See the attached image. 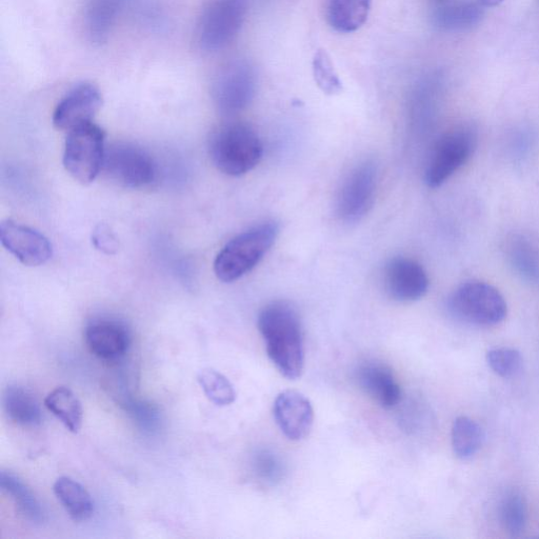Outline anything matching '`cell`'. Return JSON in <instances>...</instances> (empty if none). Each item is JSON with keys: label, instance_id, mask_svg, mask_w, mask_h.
<instances>
[{"label": "cell", "instance_id": "obj_1", "mask_svg": "<svg viewBox=\"0 0 539 539\" xmlns=\"http://www.w3.org/2000/svg\"><path fill=\"white\" fill-rule=\"evenodd\" d=\"M258 329L277 370L290 381L301 377L305 367L304 331L295 308L286 302L268 305L259 313Z\"/></svg>", "mask_w": 539, "mask_h": 539}, {"label": "cell", "instance_id": "obj_2", "mask_svg": "<svg viewBox=\"0 0 539 539\" xmlns=\"http://www.w3.org/2000/svg\"><path fill=\"white\" fill-rule=\"evenodd\" d=\"M278 226L268 222L237 235L215 259L214 272L224 283H233L262 261L274 245Z\"/></svg>", "mask_w": 539, "mask_h": 539}, {"label": "cell", "instance_id": "obj_3", "mask_svg": "<svg viewBox=\"0 0 539 539\" xmlns=\"http://www.w3.org/2000/svg\"><path fill=\"white\" fill-rule=\"evenodd\" d=\"M210 154L215 167L229 176H242L253 170L264 154L258 134L245 124H233L212 138Z\"/></svg>", "mask_w": 539, "mask_h": 539}, {"label": "cell", "instance_id": "obj_4", "mask_svg": "<svg viewBox=\"0 0 539 539\" xmlns=\"http://www.w3.org/2000/svg\"><path fill=\"white\" fill-rule=\"evenodd\" d=\"M450 314L468 325L493 327L504 322L508 307L505 297L490 284L467 282L457 287L448 299Z\"/></svg>", "mask_w": 539, "mask_h": 539}, {"label": "cell", "instance_id": "obj_5", "mask_svg": "<svg viewBox=\"0 0 539 539\" xmlns=\"http://www.w3.org/2000/svg\"><path fill=\"white\" fill-rule=\"evenodd\" d=\"M248 11V0H211L197 25L196 42L205 52L229 46L241 31Z\"/></svg>", "mask_w": 539, "mask_h": 539}, {"label": "cell", "instance_id": "obj_6", "mask_svg": "<svg viewBox=\"0 0 539 539\" xmlns=\"http://www.w3.org/2000/svg\"><path fill=\"white\" fill-rule=\"evenodd\" d=\"M106 134L101 127L90 123L69 132L64 166L76 182L89 185L103 171Z\"/></svg>", "mask_w": 539, "mask_h": 539}, {"label": "cell", "instance_id": "obj_7", "mask_svg": "<svg viewBox=\"0 0 539 539\" xmlns=\"http://www.w3.org/2000/svg\"><path fill=\"white\" fill-rule=\"evenodd\" d=\"M103 171L112 182L129 189H142L155 182L157 166L143 148L118 144L106 150Z\"/></svg>", "mask_w": 539, "mask_h": 539}, {"label": "cell", "instance_id": "obj_8", "mask_svg": "<svg viewBox=\"0 0 539 539\" xmlns=\"http://www.w3.org/2000/svg\"><path fill=\"white\" fill-rule=\"evenodd\" d=\"M256 73L246 61H234L218 72L212 95L219 111L231 115L243 111L256 92Z\"/></svg>", "mask_w": 539, "mask_h": 539}, {"label": "cell", "instance_id": "obj_9", "mask_svg": "<svg viewBox=\"0 0 539 539\" xmlns=\"http://www.w3.org/2000/svg\"><path fill=\"white\" fill-rule=\"evenodd\" d=\"M475 136L465 129L452 131L436 144L426 168L425 182L438 188L461 169L473 153Z\"/></svg>", "mask_w": 539, "mask_h": 539}, {"label": "cell", "instance_id": "obj_10", "mask_svg": "<svg viewBox=\"0 0 539 539\" xmlns=\"http://www.w3.org/2000/svg\"><path fill=\"white\" fill-rule=\"evenodd\" d=\"M376 182V167L370 162L358 165L348 174L336 199V214L343 223L355 224L368 213Z\"/></svg>", "mask_w": 539, "mask_h": 539}, {"label": "cell", "instance_id": "obj_11", "mask_svg": "<svg viewBox=\"0 0 539 539\" xmlns=\"http://www.w3.org/2000/svg\"><path fill=\"white\" fill-rule=\"evenodd\" d=\"M429 277L422 265L413 259L396 257L386 265L384 285L394 301L412 303L426 295Z\"/></svg>", "mask_w": 539, "mask_h": 539}, {"label": "cell", "instance_id": "obj_12", "mask_svg": "<svg viewBox=\"0 0 539 539\" xmlns=\"http://www.w3.org/2000/svg\"><path fill=\"white\" fill-rule=\"evenodd\" d=\"M103 106L101 91L92 84H81L72 89L53 114L56 129L70 132L92 123L93 117Z\"/></svg>", "mask_w": 539, "mask_h": 539}, {"label": "cell", "instance_id": "obj_13", "mask_svg": "<svg viewBox=\"0 0 539 539\" xmlns=\"http://www.w3.org/2000/svg\"><path fill=\"white\" fill-rule=\"evenodd\" d=\"M0 242L28 267L42 266L52 257V245L45 235L12 221L0 225Z\"/></svg>", "mask_w": 539, "mask_h": 539}, {"label": "cell", "instance_id": "obj_14", "mask_svg": "<svg viewBox=\"0 0 539 539\" xmlns=\"http://www.w3.org/2000/svg\"><path fill=\"white\" fill-rule=\"evenodd\" d=\"M275 422L290 441H303L311 432L314 410L303 393L287 390L279 394L274 403Z\"/></svg>", "mask_w": 539, "mask_h": 539}, {"label": "cell", "instance_id": "obj_15", "mask_svg": "<svg viewBox=\"0 0 539 539\" xmlns=\"http://www.w3.org/2000/svg\"><path fill=\"white\" fill-rule=\"evenodd\" d=\"M85 339L91 353L104 361H118L131 345L126 326L112 319H99L91 323L86 329Z\"/></svg>", "mask_w": 539, "mask_h": 539}, {"label": "cell", "instance_id": "obj_16", "mask_svg": "<svg viewBox=\"0 0 539 539\" xmlns=\"http://www.w3.org/2000/svg\"><path fill=\"white\" fill-rule=\"evenodd\" d=\"M356 382L373 401L384 409H392L402 401V389L392 370L376 362H367L355 372Z\"/></svg>", "mask_w": 539, "mask_h": 539}, {"label": "cell", "instance_id": "obj_17", "mask_svg": "<svg viewBox=\"0 0 539 539\" xmlns=\"http://www.w3.org/2000/svg\"><path fill=\"white\" fill-rule=\"evenodd\" d=\"M484 7L478 0H453L436 9L434 25L448 32H462L482 21Z\"/></svg>", "mask_w": 539, "mask_h": 539}, {"label": "cell", "instance_id": "obj_18", "mask_svg": "<svg viewBox=\"0 0 539 539\" xmlns=\"http://www.w3.org/2000/svg\"><path fill=\"white\" fill-rule=\"evenodd\" d=\"M125 0H90L85 14V28L90 42L103 45L108 41Z\"/></svg>", "mask_w": 539, "mask_h": 539}, {"label": "cell", "instance_id": "obj_19", "mask_svg": "<svg viewBox=\"0 0 539 539\" xmlns=\"http://www.w3.org/2000/svg\"><path fill=\"white\" fill-rule=\"evenodd\" d=\"M4 409L11 421L17 425L34 427L43 422V412L36 397L21 386H9L3 398Z\"/></svg>", "mask_w": 539, "mask_h": 539}, {"label": "cell", "instance_id": "obj_20", "mask_svg": "<svg viewBox=\"0 0 539 539\" xmlns=\"http://www.w3.org/2000/svg\"><path fill=\"white\" fill-rule=\"evenodd\" d=\"M372 0H329L328 22L341 33H353L361 29L371 11Z\"/></svg>", "mask_w": 539, "mask_h": 539}, {"label": "cell", "instance_id": "obj_21", "mask_svg": "<svg viewBox=\"0 0 539 539\" xmlns=\"http://www.w3.org/2000/svg\"><path fill=\"white\" fill-rule=\"evenodd\" d=\"M58 502L74 522H86L93 515L94 502L90 493L70 477L58 478L53 487Z\"/></svg>", "mask_w": 539, "mask_h": 539}, {"label": "cell", "instance_id": "obj_22", "mask_svg": "<svg viewBox=\"0 0 539 539\" xmlns=\"http://www.w3.org/2000/svg\"><path fill=\"white\" fill-rule=\"evenodd\" d=\"M45 406L69 431L77 433L81 430L83 407L71 389L56 388L46 397Z\"/></svg>", "mask_w": 539, "mask_h": 539}, {"label": "cell", "instance_id": "obj_23", "mask_svg": "<svg viewBox=\"0 0 539 539\" xmlns=\"http://www.w3.org/2000/svg\"><path fill=\"white\" fill-rule=\"evenodd\" d=\"M0 487L8 493L19 512L33 524L45 522V511L30 489L17 476L3 471L0 474Z\"/></svg>", "mask_w": 539, "mask_h": 539}, {"label": "cell", "instance_id": "obj_24", "mask_svg": "<svg viewBox=\"0 0 539 539\" xmlns=\"http://www.w3.org/2000/svg\"><path fill=\"white\" fill-rule=\"evenodd\" d=\"M485 433L472 418L459 416L452 427V447L454 453L463 461H468L482 449Z\"/></svg>", "mask_w": 539, "mask_h": 539}, {"label": "cell", "instance_id": "obj_25", "mask_svg": "<svg viewBox=\"0 0 539 539\" xmlns=\"http://www.w3.org/2000/svg\"><path fill=\"white\" fill-rule=\"evenodd\" d=\"M499 521L504 529L513 536L521 535L527 526L528 508L525 497L511 491L503 497L499 505Z\"/></svg>", "mask_w": 539, "mask_h": 539}, {"label": "cell", "instance_id": "obj_26", "mask_svg": "<svg viewBox=\"0 0 539 539\" xmlns=\"http://www.w3.org/2000/svg\"><path fill=\"white\" fill-rule=\"evenodd\" d=\"M197 381L209 401L218 407L232 405L236 399V392L229 379L214 369H204L199 372Z\"/></svg>", "mask_w": 539, "mask_h": 539}, {"label": "cell", "instance_id": "obj_27", "mask_svg": "<svg viewBox=\"0 0 539 539\" xmlns=\"http://www.w3.org/2000/svg\"><path fill=\"white\" fill-rule=\"evenodd\" d=\"M508 255L516 271L532 282L539 281L538 255L524 237H513L508 245Z\"/></svg>", "mask_w": 539, "mask_h": 539}, {"label": "cell", "instance_id": "obj_28", "mask_svg": "<svg viewBox=\"0 0 539 539\" xmlns=\"http://www.w3.org/2000/svg\"><path fill=\"white\" fill-rule=\"evenodd\" d=\"M313 75L315 82L321 90L334 95L342 91L343 86L339 79L330 56L324 50H319L313 59Z\"/></svg>", "mask_w": 539, "mask_h": 539}, {"label": "cell", "instance_id": "obj_29", "mask_svg": "<svg viewBox=\"0 0 539 539\" xmlns=\"http://www.w3.org/2000/svg\"><path fill=\"white\" fill-rule=\"evenodd\" d=\"M487 362L495 374L509 378L521 371L523 356L521 352L512 348H496L487 353Z\"/></svg>", "mask_w": 539, "mask_h": 539}, {"label": "cell", "instance_id": "obj_30", "mask_svg": "<svg viewBox=\"0 0 539 539\" xmlns=\"http://www.w3.org/2000/svg\"><path fill=\"white\" fill-rule=\"evenodd\" d=\"M123 405L142 430L152 433L161 426V414L153 404L136 399L134 401L133 398L126 396L123 398Z\"/></svg>", "mask_w": 539, "mask_h": 539}, {"label": "cell", "instance_id": "obj_31", "mask_svg": "<svg viewBox=\"0 0 539 539\" xmlns=\"http://www.w3.org/2000/svg\"><path fill=\"white\" fill-rule=\"evenodd\" d=\"M254 470L263 482L274 484L281 481L284 465L275 453L270 450L259 451L254 458Z\"/></svg>", "mask_w": 539, "mask_h": 539}, {"label": "cell", "instance_id": "obj_32", "mask_svg": "<svg viewBox=\"0 0 539 539\" xmlns=\"http://www.w3.org/2000/svg\"><path fill=\"white\" fill-rule=\"evenodd\" d=\"M95 248L105 254H114L118 249L117 238L106 225L98 226L92 235Z\"/></svg>", "mask_w": 539, "mask_h": 539}, {"label": "cell", "instance_id": "obj_33", "mask_svg": "<svg viewBox=\"0 0 539 539\" xmlns=\"http://www.w3.org/2000/svg\"><path fill=\"white\" fill-rule=\"evenodd\" d=\"M484 8H494L505 2V0H478Z\"/></svg>", "mask_w": 539, "mask_h": 539}]
</instances>
